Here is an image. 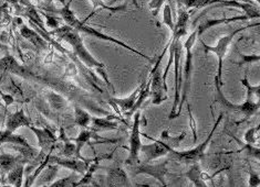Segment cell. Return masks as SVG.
<instances>
[{
  "instance_id": "20",
  "label": "cell",
  "mask_w": 260,
  "mask_h": 187,
  "mask_svg": "<svg viewBox=\"0 0 260 187\" xmlns=\"http://www.w3.org/2000/svg\"><path fill=\"white\" fill-rule=\"evenodd\" d=\"M112 116H109L108 118H98V117H91L92 127L91 131L93 132H100V131H109V130H116L119 128V124L112 121L110 118Z\"/></svg>"
},
{
  "instance_id": "21",
  "label": "cell",
  "mask_w": 260,
  "mask_h": 187,
  "mask_svg": "<svg viewBox=\"0 0 260 187\" xmlns=\"http://www.w3.org/2000/svg\"><path fill=\"white\" fill-rule=\"evenodd\" d=\"M20 33L24 37V39H27L28 41L31 42L36 48L45 50L48 46L47 42L43 40L38 33L35 32L34 30L29 29L27 26H21L20 27Z\"/></svg>"
},
{
  "instance_id": "30",
  "label": "cell",
  "mask_w": 260,
  "mask_h": 187,
  "mask_svg": "<svg viewBox=\"0 0 260 187\" xmlns=\"http://www.w3.org/2000/svg\"><path fill=\"white\" fill-rule=\"evenodd\" d=\"M18 161H19V158L12 157L9 154L0 155V168L4 172H9L11 168H14L17 165Z\"/></svg>"
},
{
  "instance_id": "23",
  "label": "cell",
  "mask_w": 260,
  "mask_h": 187,
  "mask_svg": "<svg viewBox=\"0 0 260 187\" xmlns=\"http://www.w3.org/2000/svg\"><path fill=\"white\" fill-rule=\"evenodd\" d=\"M3 143H12V145H18L24 148H30L28 145V142L24 140L22 136L20 135H16L14 132H10L8 130L5 131H0V146Z\"/></svg>"
},
{
  "instance_id": "13",
  "label": "cell",
  "mask_w": 260,
  "mask_h": 187,
  "mask_svg": "<svg viewBox=\"0 0 260 187\" xmlns=\"http://www.w3.org/2000/svg\"><path fill=\"white\" fill-rule=\"evenodd\" d=\"M49 162H54L59 165H62L67 168H70V170L77 172L79 174H84L88 170V167L90 165L91 160H77V159H61V158H57V157H50L49 155Z\"/></svg>"
},
{
  "instance_id": "15",
  "label": "cell",
  "mask_w": 260,
  "mask_h": 187,
  "mask_svg": "<svg viewBox=\"0 0 260 187\" xmlns=\"http://www.w3.org/2000/svg\"><path fill=\"white\" fill-rule=\"evenodd\" d=\"M112 153L111 154H104V155H101V157H98L96 159L94 160H91V165H89L88 170H86V172L83 174V178L80 179L78 183H76V186H82V185H89V184H92V185H96L93 183V174L98 171L100 170V168L102 167L100 165V162L102 160H105V159H111L112 158Z\"/></svg>"
},
{
  "instance_id": "17",
  "label": "cell",
  "mask_w": 260,
  "mask_h": 187,
  "mask_svg": "<svg viewBox=\"0 0 260 187\" xmlns=\"http://www.w3.org/2000/svg\"><path fill=\"white\" fill-rule=\"evenodd\" d=\"M31 126V122L24 115V111L21 109L19 111L15 112L9 116L7 123H6V130L10 131V132H15V131L20 128V127H30Z\"/></svg>"
},
{
  "instance_id": "6",
  "label": "cell",
  "mask_w": 260,
  "mask_h": 187,
  "mask_svg": "<svg viewBox=\"0 0 260 187\" xmlns=\"http://www.w3.org/2000/svg\"><path fill=\"white\" fill-rule=\"evenodd\" d=\"M197 29L191 33L188 39L185 42V49H186V60H185V65L183 67V76H184V82L182 83L183 87V91L181 95V101H179V104L177 106V110H176V118L181 115V111L184 104L187 102V96H188V91L190 88V79H191V71H193V46L196 42L197 39Z\"/></svg>"
},
{
  "instance_id": "2",
  "label": "cell",
  "mask_w": 260,
  "mask_h": 187,
  "mask_svg": "<svg viewBox=\"0 0 260 187\" xmlns=\"http://www.w3.org/2000/svg\"><path fill=\"white\" fill-rule=\"evenodd\" d=\"M50 34L57 35L59 39H62L69 43V44L73 48L74 53L79 56V59L81 60L86 66L96 67L98 71L102 74L105 82H109L107 74L103 72V68L105 67V65L101 63V62H99L96 59H94V56H92L90 54V52L84 46L81 36L79 35V32L76 29H73L67 24V26L54 29L53 31H51Z\"/></svg>"
},
{
  "instance_id": "27",
  "label": "cell",
  "mask_w": 260,
  "mask_h": 187,
  "mask_svg": "<svg viewBox=\"0 0 260 187\" xmlns=\"http://www.w3.org/2000/svg\"><path fill=\"white\" fill-rule=\"evenodd\" d=\"M90 2L93 4V12L85 19V20L83 22H85L86 20H89V19L94 15V12L96 11L98 8H101V9H104V10H108L110 12H112V14H114V12H119V11H125L127 10V6L126 5H122V6H117V7H112V6L110 5H107L105 4L103 0H90Z\"/></svg>"
},
{
  "instance_id": "40",
  "label": "cell",
  "mask_w": 260,
  "mask_h": 187,
  "mask_svg": "<svg viewBox=\"0 0 260 187\" xmlns=\"http://www.w3.org/2000/svg\"><path fill=\"white\" fill-rule=\"evenodd\" d=\"M46 2H47L48 4H51L52 2H59V3H61V4H62L63 6L66 5V0H46Z\"/></svg>"
},
{
  "instance_id": "38",
  "label": "cell",
  "mask_w": 260,
  "mask_h": 187,
  "mask_svg": "<svg viewBox=\"0 0 260 187\" xmlns=\"http://www.w3.org/2000/svg\"><path fill=\"white\" fill-rule=\"evenodd\" d=\"M45 16H46V18H47V23H48L49 27L53 28V29H57V28L59 27V22L57 21V19L51 17V16H48V15H46V14H45Z\"/></svg>"
},
{
  "instance_id": "28",
  "label": "cell",
  "mask_w": 260,
  "mask_h": 187,
  "mask_svg": "<svg viewBox=\"0 0 260 187\" xmlns=\"http://www.w3.org/2000/svg\"><path fill=\"white\" fill-rule=\"evenodd\" d=\"M185 176H186L189 180H191L195 186H207V183H205V179L203 178V173L201 172V167L197 163L193 164L190 171H188L186 174H185Z\"/></svg>"
},
{
  "instance_id": "41",
  "label": "cell",
  "mask_w": 260,
  "mask_h": 187,
  "mask_svg": "<svg viewBox=\"0 0 260 187\" xmlns=\"http://www.w3.org/2000/svg\"><path fill=\"white\" fill-rule=\"evenodd\" d=\"M176 3L178 4L179 7H182V0H176Z\"/></svg>"
},
{
  "instance_id": "18",
  "label": "cell",
  "mask_w": 260,
  "mask_h": 187,
  "mask_svg": "<svg viewBox=\"0 0 260 187\" xmlns=\"http://www.w3.org/2000/svg\"><path fill=\"white\" fill-rule=\"evenodd\" d=\"M29 128L36 133L37 138H38V141H39V145L42 150L51 149L54 146V143L57 142V138H55L54 134L49 129H47V128L38 129V128H35L32 126H30Z\"/></svg>"
},
{
  "instance_id": "8",
  "label": "cell",
  "mask_w": 260,
  "mask_h": 187,
  "mask_svg": "<svg viewBox=\"0 0 260 187\" xmlns=\"http://www.w3.org/2000/svg\"><path fill=\"white\" fill-rule=\"evenodd\" d=\"M169 45H170V43L164 49L163 53L158 56V59L156 60L155 64H154V68L151 72L150 82H151V95H152V99H153L152 101L153 105H160L167 99L166 91L164 89V84H163L162 67L160 66H162L163 56L166 52V50L169 49Z\"/></svg>"
},
{
  "instance_id": "34",
  "label": "cell",
  "mask_w": 260,
  "mask_h": 187,
  "mask_svg": "<svg viewBox=\"0 0 260 187\" xmlns=\"http://www.w3.org/2000/svg\"><path fill=\"white\" fill-rule=\"evenodd\" d=\"M76 175H74V174H71L70 176H68V177H66V178H62V179H59L58 182H55V183H53V184H51V186H62V187H64V186H76Z\"/></svg>"
},
{
  "instance_id": "14",
  "label": "cell",
  "mask_w": 260,
  "mask_h": 187,
  "mask_svg": "<svg viewBox=\"0 0 260 187\" xmlns=\"http://www.w3.org/2000/svg\"><path fill=\"white\" fill-rule=\"evenodd\" d=\"M108 171L107 185L108 186H131L125 171L120 166L113 167H102Z\"/></svg>"
},
{
  "instance_id": "22",
  "label": "cell",
  "mask_w": 260,
  "mask_h": 187,
  "mask_svg": "<svg viewBox=\"0 0 260 187\" xmlns=\"http://www.w3.org/2000/svg\"><path fill=\"white\" fill-rule=\"evenodd\" d=\"M92 138L100 139V136H98L95 134V132H93V131L82 130L81 132H80L78 138L73 139V141L76 142V155L78 159H83V158H81V155H80V152H81V150L84 145H86V143H90V140Z\"/></svg>"
},
{
  "instance_id": "1",
  "label": "cell",
  "mask_w": 260,
  "mask_h": 187,
  "mask_svg": "<svg viewBox=\"0 0 260 187\" xmlns=\"http://www.w3.org/2000/svg\"><path fill=\"white\" fill-rule=\"evenodd\" d=\"M189 20V14L184 8L179 7L178 17L176 23L174 24V29L172 30V40L170 42V54L173 56V63L175 65V98L174 104H173L172 111L169 115V119H175L177 106L181 101V88H182V80H183V68L181 67V59L183 55V45L181 42V37L184 36L187 32V23Z\"/></svg>"
},
{
  "instance_id": "26",
  "label": "cell",
  "mask_w": 260,
  "mask_h": 187,
  "mask_svg": "<svg viewBox=\"0 0 260 187\" xmlns=\"http://www.w3.org/2000/svg\"><path fill=\"white\" fill-rule=\"evenodd\" d=\"M241 83L247 88V99L246 101L252 103H260V85L252 86L248 82V77L245 75V77L241 79Z\"/></svg>"
},
{
  "instance_id": "9",
  "label": "cell",
  "mask_w": 260,
  "mask_h": 187,
  "mask_svg": "<svg viewBox=\"0 0 260 187\" xmlns=\"http://www.w3.org/2000/svg\"><path fill=\"white\" fill-rule=\"evenodd\" d=\"M141 112L136 111L134 115V123L132 126L131 135H129V154L127 159L125 160L126 165H136L140 164V149L142 146L141 142Z\"/></svg>"
},
{
  "instance_id": "10",
  "label": "cell",
  "mask_w": 260,
  "mask_h": 187,
  "mask_svg": "<svg viewBox=\"0 0 260 187\" xmlns=\"http://www.w3.org/2000/svg\"><path fill=\"white\" fill-rule=\"evenodd\" d=\"M215 86H216V89H217V93H218L217 97H216V102L220 103L228 110H232L235 112H240V114L244 115L246 120L258 112V110L260 108V103H252V102L246 101L244 104H241V105L232 104L231 102L227 101V99L225 98L224 93H222V91L220 89L221 86H219L216 83H215Z\"/></svg>"
},
{
  "instance_id": "3",
  "label": "cell",
  "mask_w": 260,
  "mask_h": 187,
  "mask_svg": "<svg viewBox=\"0 0 260 187\" xmlns=\"http://www.w3.org/2000/svg\"><path fill=\"white\" fill-rule=\"evenodd\" d=\"M70 4H71V2H70L69 4H66V5L63 6L62 9L58 10V12L61 15V17L63 18V20L67 22L68 26H70L71 28L76 29V30L78 31V32H84V33H86V34H90V35H92V36L96 37V39H100V40H104V41H109V42L115 43V44L120 45V46H122V48H124L125 50H127V51L132 52V53H134V54H138L139 56H141V58H143V59H145L146 61L150 62V63H153V64H154V60H153V59L148 58V56H146V55L143 54V53H141V52L138 51V50H136V49H133V48H131L129 45L125 44L124 42L120 41L119 39H114V37L110 36V35H107V34H104V33L100 32V31L95 30L94 28H91V27H89V26H86V24H85L83 21H80L79 19H78L76 16H74L73 11L70 9Z\"/></svg>"
},
{
  "instance_id": "39",
  "label": "cell",
  "mask_w": 260,
  "mask_h": 187,
  "mask_svg": "<svg viewBox=\"0 0 260 187\" xmlns=\"http://www.w3.org/2000/svg\"><path fill=\"white\" fill-rule=\"evenodd\" d=\"M243 59L247 62H252V61H259L260 56L259 55H241Z\"/></svg>"
},
{
  "instance_id": "32",
  "label": "cell",
  "mask_w": 260,
  "mask_h": 187,
  "mask_svg": "<svg viewBox=\"0 0 260 187\" xmlns=\"http://www.w3.org/2000/svg\"><path fill=\"white\" fill-rule=\"evenodd\" d=\"M259 129H260V126H257L256 128L249 129V130L247 131V132L245 133V141H246L247 143H248V145H252V146L257 145Z\"/></svg>"
},
{
  "instance_id": "31",
  "label": "cell",
  "mask_w": 260,
  "mask_h": 187,
  "mask_svg": "<svg viewBox=\"0 0 260 187\" xmlns=\"http://www.w3.org/2000/svg\"><path fill=\"white\" fill-rule=\"evenodd\" d=\"M49 102H50L52 108L58 109V110L62 109L64 107V105H66L64 99L61 96L57 95V93H54V92L49 93Z\"/></svg>"
},
{
  "instance_id": "16",
  "label": "cell",
  "mask_w": 260,
  "mask_h": 187,
  "mask_svg": "<svg viewBox=\"0 0 260 187\" xmlns=\"http://www.w3.org/2000/svg\"><path fill=\"white\" fill-rule=\"evenodd\" d=\"M248 16H236L233 18H222V19H208V20H204L197 28V33L198 35H202L206 30L213 28L214 26H218L221 23H229L233 21H245L248 20Z\"/></svg>"
},
{
  "instance_id": "35",
  "label": "cell",
  "mask_w": 260,
  "mask_h": 187,
  "mask_svg": "<svg viewBox=\"0 0 260 187\" xmlns=\"http://www.w3.org/2000/svg\"><path fill=\"white\" fill-rule=\"evenodd\" d=\"M74 153H76V145H73V143L69 142L66 139V145H64V150L62 154L68 158H70Z\"/></svg>"
},
{
  "instance_id": "36",
  "label": "cell",
  "mask_w": 260,
  "mask_h": 187,
  "mask_svg": "<svg viewBox=\"0 0 260 187\" xmlns=\"http://www.w3.org/2000/svg\"><path fill=\"white\" fill-rule=\"evenodd\" d=\"M249 186H252V187H258L260 185V177H259V174L258 173H255L253 172L252 168L250 167L249 170Z\"/></svg>"
},
{
  "instance_id": "33",
  "label": "cell",
  "mask_w": 260,
  "mask_h": 187,
  "mask_svg": "<svg viewBox=\"0 0 260 187\" xmlns=\"http://www.w3.org/2000/svg\"><path fill=\"white\" fill-rule=\"evenodd\" d=\"M163 23H165L166 26H169L171 30L174 29V23H173L172 20V10L169 4H166L164 6V12H163Z\"/></svg>"
},
{
  "instance_id": "29",
  "label": "cell",
  "mask_w": 260,
  "mask_h": 187,
  "mask_svg": "<svg viewBox=\"0 0 260 187\" xmlns=\"http://www.w3.org/2000/svg\"><path fill=\"white\" fill-rule=\"evenodd\" d=\"M23 170V165L21 164L16 165L14 168H11L8 174V182L14 186H21Z\"/></svg>"
},
{
  "instance_id": "37",
  "label": "cell",
  "mask_w": 260,
  "mask_h": 187,
  "mask_svg": "<svg viewBox=\"0 0 260 187\" xmlns=\"http://www.w3.org/2000/svg\"><path fill=\"white\" fill-rule=\"evenodd\" d=\"M163 3H164V0H152V2L150 3V8L153 11L154 16H157L158 11H159L160 7H162Z\"/></svg>"
},
{
  "instance_id": "5",
  "label": "cell",
  "mask_w": 260,
  "mask_h": 187,
  "mask_svg": "<svg viewBox=\"0 0 260 187\" xmlns=\"http://www.w3.org/2000/svg\"><path fill=\"white\" fill-rule=\"evenodd\" d=\"M0 72L15 74V75H18V76H20L22 78L30 79V80H36V82L45 83V84H48V85L54 87V88H57V89L66 90V92H70V91H68L69 87H68L67 85H61V83L55 82V80H50V79H47L45 77L39 76V75L32 73L31 71L29 70V68L24 67L23 65H20L10 55L6 56V58L0 60Z\"/></svg>"
},
{
  "instance_id": "25",
  "label": "cell",
  "mask_w": 260,
  "mask_h": 187,
  "mask_svg": "<svg viewBox=\"0 0 260 187\" xmlns=\"http://www.w3.org/2000/svg\"><path fill=\"white\" fill-rule=\"evenodd\" d=\"M74 123L83 129L89 128L91 123V116L79 106H74Z\"/></svg>"
},
{
  "instance_id": "19",
  "label": "cell",
  "mask_w": 260,
  "mask_h": 187,
  "mask_svg": "<svg viewBox=\"0 0 260 187\" xmlns=\"http://www.w3.org/2000/svg\"><path fill=\"white\" fill-rule=\"evenodd\" d=\"M145 84H146V82L142 83V84L138 87V88H136V89L131 93V95H129V96L126 97V98H112L113 104H114L115 106H119V107L121 108V110H122L123 112L129 111V110L132 109V107H133L135 102H136V99H138V96H139V93H140L141 89L143 88V87L145 86Z\"/></svg>"
},
{
  "instance_id": "24",
  "label": "cell",
  "mask_w": 260,
  "mask_h": 187,
  "mask_svg": "<svg viewBox=\"0 0 260 187\" xmlns=\"http://www.w3.org/2000/svg\"><path fill=\"white\" fill-rule=\"evenodd\" d=\"M150 95H151V82H150V78H148L145 86L141 89L139 96H138V99H136V102H135L134 106L132 107V109L126 112V117L129 118L133 114H135L136 110H139V108L141 107L142 105H143V103L146 101V99L148 98V96H150Z\"/></svg>"
},
{
  "instance_id": "11",
  "label": "cell",
  "mask_w": 260,
  "mask_h": 187,
  "mask_svg": "<svg viewBox=\"0 0 260 187\" xmlns=\"http://www.w3.org/2000/svg\"><path fill=\"white\" fill-rule=\"evenodd\" d=\"M167 164H169V161H165L163 163H158L156 165L142 164L135 168L134 174L135 175H138V174H147V175L157 179L160 185L166 186L167 184L165 182V175L167 174Z\"/></svg>"
},
{
  "instance_id": "4",
  "label": "cell",
  "mask_w": 260,
  "mask_h": 187,
  "mask_svg": "<svg viewBox=\"0 0 260 187\" xmlns=\"http://www.w3.org/2000/svg\"><path fill=\"white\" fill-rule=\"evenodd\" d=\"M222 117H224V114H220L218 116L217 121H216V123L214 124V127H213L212 131H210V133L207 135V139L203 143H201V145H198L196 148L188 150V151H181V152L175 151L174 149H173L171 146H169L165 142L167 151H169V154L171 155V159L178 162V163L186 164V165H189V164L193 165L195 163H198V161H201L204 158V155H205L206 149L210 143V141H212L213 135L215 134L216 130H217L220 121L222 120Z\"/></svg>"
},
{
  "instance_id": "12",
  "label": "cell",
  "mask_w": 260,
  "mask_h": 187,
  "mask_svg": "<svg viewBox=\"0 0 260 187\" xmlns=\"http://www.w3.org/2000/svg\"><path fill=\"white\" fill-rule=\"evenodd\" d=\"M146 138L150 140L154 141V145H142L140 151L142 153H144L146 157V162H151L152 160H155L157 158L164 157V155L169 154V151H167V148L165 142L159 141V140H154L151 136H148L147 134H144Z\"/></svg>"
},
{
  "instance_id": "7",
  "label": "cell",
  "mask_w": 260,
  "mask_h": 187,
  "mask_svg": "<svg viewBox=\"0 0 260 187\" xmlns=\"http://www.w3.org/2000/svg\"><path fill=\"white\" fill-rule=\"evenodd\" d=\"M259 26V22L257 23H253V24H249V26H245V27H241L237 30H235L234 32H232L229 35L226 36H222L221 39H219L218 43L216 44V46H209L205 43L203 42V45L205 48V52H213L216 54V56L218 58V71H217V76L215 78V83H217L219 86H222V61H224L225 58V54L228 50L229 44H231L234 36L236 35L237 33L241 32V31H245L249 28L252 27H258Z\"/></svg>"
}]
</instances>
